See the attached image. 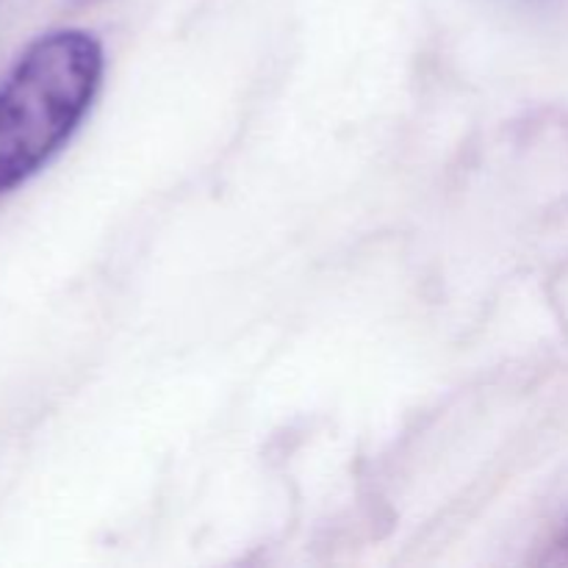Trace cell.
I'll return each instance as SVG.
<instances>
[{
	"label": "cell",
	"mask_w": 568,
	"mask_h": 568,
	"mask_svg": "<svg viewBox=\"0 0 568 568\" xmlns=\"http://www.w3.org/2000/svg\"><path fill=\"white\" fill-rule=\"evenodd\" d=\"M103 78V48L78 28L39 37L0 83V192L37 175L75 133Z\"/></svg>",
	"instance_id": "obj_1"
},
{
	"label": "cell",
	"mask_w": 568,
	"mask_h": 568,
	"mask_svg": "<svg viewBox=\"0 0 568 568\" xmlns=\"http://www.w3.org/2000/svg\"><path fill=\"white\" fill-rule=\"evenodd\" d=\"M566 544H568V541H566Z\"/></svg>",
	"instance_id": "obj_2"
}]
</instances>
